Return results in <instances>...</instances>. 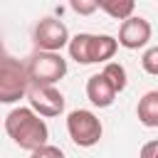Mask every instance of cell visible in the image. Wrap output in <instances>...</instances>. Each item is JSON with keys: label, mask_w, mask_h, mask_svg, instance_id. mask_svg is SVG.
Masks as SVG:
<instances>
[{"label": "cell", "mask_w": 158, "mask_h": 158, "mask_svg": "<svg viewBox=\"0 0 158 158\" xmlns=\"http://www.w3.org/2000/svg\"><path fill=\"white\" fill-rule=\"evenodd\" d=\"M91 42H94V35H89V32L74 35L69 40V57L77 64H94L91 62Z\"/></svg>", "instance_id": "obj_10"}, {"label": "cell", "mask_w": 158, "mask_h": 158, "mask_svg": "<svg viewBox=\"0 0 158 158\" xmlns=\"http://www.w3.org/2000/svg\"><path fill=\"white\" fill-rule=\"evenodd\" d=\"M30 158H64V153H62V148H57V146H42V148H37V151H32L30 153Z\"/></svg>", "instance_id": "obj_16"}, {"label": "cell", "mask_w": 158, "mask_h": 158, "mask_svg": "<svg viewBox=\"0 0 158 158\" xmlns=\"http://www.w3.org/2000/svg\"><path fill=\"white\" fill-rule=\"evenodd\" d=\"M69 7H72L77 15H84V17H89V15H94V12H96V7H99V0H69Z\"/></svg>", "instance_id": "obj_14"}, {"label": "cell", "mask_w": 158, "mask_h": 158, "mask_svg": "<svg viewBox=\"0 0 158 158\" xmlns=\"http://www.w3.org/2000/svg\"><path fill=\"white\" fill-rule=\"evenodd\" d=\"M5 133L15 141V146L30 153L47 146V138H49V128L44 118L32 106H17L5 116Z\"/></svg>", "instance_id": "obj_1"}, {"label": "cell", "mask_w": 158, "mask_h": 158, "mask_svg": "<svg viewBox=\"0 0 158 158\" xmlns=\"http://www.w3.org/2000/svg\"><path fill=\"white\" fill-rule=\"evenodd\" d=\"M136 114H138V121H141L146 128H158V89L146 91V94L138 99Z\"/></svg>", "instance_id": "obj_9"}, {"label": "cell", "mask_w": 158, "mask_h": 158, "mask_svg": "<svg viewBox=\"0 0 158 158\" xmlns=\"http://www.w3.org/2000/svg\"><path fill=\"white\" fill-rule=\"evenodd\" d=\"M30 86H32V81H30V74H27V64L5 54L2 62H0V101L15 104L22 96H27Z\"/></svg>", "instance_id": "obj_2"}, {"label": "cell", "mask_w": 158, "mask_h": 158, "mask_svg": "<svg viewBox=\"0 0 158 158\" xmlns=\"http://www.w3.org/2000/svg\"><path fill=\"white\" fill-rule=\"evenodd\" d=\"M141 158H158V141H148L141 148Z\"/></svg>", "instance_id": "obj_17"}, {"label": "cell", "mask_w": 158, "mask_h": 158, "mask_svg": "<svg viewBox=\"0 0 158 158\" xmlns=\"http://www.w3.org/2000/svg\"><path fill=\"white\" fill-rule=\"evenodd\" d=\"M153 30H151V22L146 17H128L121 22L118 27V44L126 47V49H141L148 44Z\"/></svg>", "instance_id": "obj_7"}, {"label": "cell", "mask_w": 158, "mask_h": 158, "mask_svg": "<svg viewBox=\"0 0 158 158\" xmlns=\"http://www.w3.org/2000/svg\"><path fill=\"white\" fill-rule=\"evenodd\" d=\"M118 49V40L111 35H94L91 42V62H109Z\"/></svg>", "instance_id": "obj_11"}, {"label": "cell", "mask_w": 158, "mask_h": 158, "mask_svg": "<svg viewBox=\"0 0 158 158\" xmlns=\"http://www.w3.org/2000/svg\"><path fill=\"white\" fill-rule=\"evenodd\" d=\"M116 94H118V91H116L114 84L104 77V72L91 74V77L86 79V99H89L94 106H99V109H109V106L114 104Z\"/></svg>", "instance_id": "obj_8"}, {"label": "cell", "mask_w": 158, "mask_h": 158, "mask_svg": "<svg viewBox=\"0 0 158 158\" xmlns=\"http://www.w3.org/2000/svg\"><path fill=\"white\" fill-rule=\"evenodd\" d=\"M35 44L42 52H59L62 47H69V30L57 17H42L35 25Z\"/></svg>", "instance_id": "obj_5"}, {"label": "cell", "mask_w": 158, "mask_h": 158, "mask_svg": "<svg viewBox=\"0 0 158 158\" xmlns=\"http://www.w3.org/2000/svg\"><path fill=\"white\" fill-rule=\"evenodd\" d=\"M99 7L114 20H128L133 17L136 0H99Z\"/></svg>", "instance_id": "obj_12"}, {"label": "cell", "mask_w": 158, "mask_h": 158, "mask_svg": "<svg viewBox=\"0 0 158 158\" xmlns=\"http://www.w3.org/2000/svg\"><path fill=\"white\" fill-rule=\"evenodd\" d=\"M101 72H104V77L114 84L116 91H123V89H126V69H123V64H118V62H106Z\"/></svg>", "instance_id": "obj_13"}, {"label": "cell", "mask_w": 158, "mask_h": 158, "mask_svg": "<svg viewBox=\"0 0 158 158\" xmlns=\"http://www.w3.org/2000/svg\"><path fill=\"white\" fill-rule=\"evenodd\" d=\"M27 99H30V106L44 118L59 116L64 111V96L57 86H30Z\"/></svg>", "instance_id": "obj_6"}, {"label": "cell", "mask_w": 158, "mask_h": 158, "mask_svg": "<svg viewBox=\"0 0 158 158\" xmlns=\"http://www.w3.org/2000/svg\"><path fill=\"white\" fill-rule=\"evenodd\" d=\"M27 74L32 86H54L67 74V59L59 52H35L27 59Z\"/></svg>", "instance_id": "obj_3"}, {"label": "cell", "mask_w": 158, "mask_h": 158, "mask_svg": "<svg viewBox=\"0 0 158 158\" xmlns=\"http://www.w3.org/2000/svg\"><path fill=\"white\" fill-rule=\"evenodd\" d=\"M67 131H69V138L81 148L96 146L101 133H104L101 121L96 118V114H91L86 109H77L67 116Z\"/></svg>", "instance_id": "obj_4"}, {"label": "cell", "mask_w": 158, "mask_h": 158, "mask_svg": "<svg viewBox=\"0 0 158 158\" xmlns=\"http://www.w3.org/2000/svg\"><path fill=\"white\" fill-rule=\"evenodd\" d=\"M141 64H143V69H146L148 74L158 77V47H151V49H146V52H143V59H141Z\"/></svg>", "instance_id": "obj_15"}]
</instances>
